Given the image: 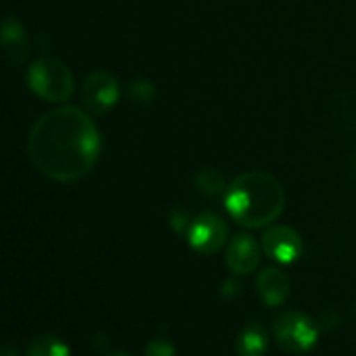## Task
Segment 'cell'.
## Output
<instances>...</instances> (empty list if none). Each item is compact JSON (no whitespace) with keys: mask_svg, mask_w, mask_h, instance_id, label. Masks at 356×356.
Returning a JSON list of instances; mask_svg holds the SVG:
<instances>
[{"mask_svg":"<svg viewBox=\"0 0 356 356\" xmlns=\"http://www.w3.org/2000/svg\"><path fill=\"white\" fill-rule=\"evenodd\" d=\"M28 356H72V350L57 335H40L28 346Z\"/></svg>","mask_w":356,"mask_h":356,"instance_id":"obj_12","label":"cell"},{"mask_svg":"<svg viewBox=\"0 0 356 356\" xmlns=\"http://www.w3.org/2000/svg\"><path fill=\"white\" fill-rule=\"evenodd\" d=\"M260 256H262V252H260L258 241L252 235H248V233H239L227 245L225 262H227V268L233 275L245 277V275H252L258 268Z\"/></svg>","mask_w":356,"mask_h":356,"instance_id":"obj_8","label":"cell"},{"mask_svg":"<svg viewBox=\"0 0 356 356\" xmlns=\"http://www.w3.org/2000/svg\"><path fill=\"white\" fill-rule=\"evenodd\" d=\"M231 218L245 229H264L285 210V191L268 172L250 170L239 174L225 197Z\"/></svg>","mask_w":356,"mask_h":356,"instance_id":"obj_2","label":"cell"},{"mask_svg":"<svg viewBox=\"0 0 356 356\" xmlns=\"http://www.w3.org/2000/svg\"><path fill=\"white\" fill-rule=\"evenodd\" d=\"M191 222H193V220H189V214H185L183 210H174V214L170 216V225H172V229H174L176 233L185 235V237H187V231H189Z\"/></svg>","mask_w":356,"mask_h":356,"instance_id":"obj_15","label":"cell"},{"mask_svg":"<svg viewBox=\"0 0 356 356\" xmlns=\"http://www.w3.org/2000/svg\"><path fill=\"white\" fill-rule=\"evenodd\" d=\"M120 99V82L107 70L90 72L80 88V103L82 109L90 115H105L115 107Z\"/></svg>","mask_w":356,"mask_h":356,"instance_id":"obj_5","label":"cell"},{"mask_svg":"<svg viewBox=\"0 0 356 356\" xmlns=\"http://www.w3.org/2000/svg\"><path fill=\"white\" fill-rule=\"evenodd\" d=\"M354 170H356V157H354Z\"/></svg>","mask_w":356,"mask_h":356,"instance_id":"obj_20","label":"cell"},{"mask_svg":"<svg viewBox=\"0 0 356 356\" xmlns=\"http://www.w3.org/2000/svg\"><path fill=\"white\" fill-rule=\"evenodd\" d=\"M227 239H229V227L214 212L200 214L187 231V241L191 250L204 256H212L220 252L227 245Z\"/></svg>","mask_w":356,"mask_h":356,"instance_id":"obj_6","label":"cell"},{"mask_svg":"<svg viewBox=\"0 0 356 356\" xmlns=\"http://www.w3.org/2000/svg\"><path fill=\"white\" fill-rule=\"evenodd\" d=\"M262 250L270 260L279 264H293L304 252V241L296 229L275 225L262 235Z\"/></svg>","mask_w":356,"mask_h":356,"instance_id":"obj_7","label":"cell"},{"mask_svg":"<svg viewBox=\"0 0 356 356\" xmlns=\"http://www.w3.org/2000/svg\"><path fill=\"white\" fill-rule=\"evenodd\" d=\"M0 51L13 65H22L30 53V38L26 26L17 17L0 19Z\"/></svg>","mask_w":356,"mask_h":356,"instance_id":"obj_9","label":"cell"},{"mask_svg":"<svg viewBox=\"0 0 356 356\" xmlns=\"http://www.w3.org/2000/svg\"><path fill=\"white\" fill-rule=\"evenodd\" d=\"M145 356H176V348L170 339H151L145 348Z\"/></svg>","mask_w":356,"mask_h":356,"instance_id":"obj_14","label":"cell"},{"mask_svg":"<svg viewBox=\"0 0 356 356\" xmlns=\"http://www.w3.org/2000/svg\"><path fill=\"white\" fill-rule=\"evenodd\" d=\"M0 356H17V350L11 346H0Z\"/></svg>","mask_w":356,"mask_h":356,"instance_id":"obj_18","label":"cell"},{"mask_svg":"<svg viewBox=\"0 0 356 356\" xmlns=\"http://www.w3.org/2000/svg\"><path fill=\"white\" fill-rule=\"evenodd\" d=\"M130 97L138 103H147L153 97V86L149 82H134L130 86Z\"/></svg>","mask_w":356,"mask_h":356,"instance_id":"obj_16","label":"cell"},{"mask_svg":"<svg viewBox=\"0 0 356 356\" xmlns=\"http://www.w3.org/2000/svg\"><path fill=\"white\" fill-rule=\"evenodd\" d=\"M235 350L239 356H264L268 350V331L262 323L252 321L235 337Z\"/></svg>","mask_w":356,"mask_h":356,"instance_id":"obj_11","label":"cell"},{"mask_svg":"<svg viewBox=\"0 0 356 356\" xmlns=\"http://www.w3.org/2000/svg\"><path fill=\"white\" fill-rule=\"evenodd\" d=\"M195 185L200 187L202 193L216 197L225 191V178L218 170L214 168H204L197 176H195Z\"/></svg>","mask_w":356,"mask_h":356,"instance_id":"obj_13","label":"cell"},{"mask_svg":"<svg viewBox=\"0 0 356 356\" xmlns=\"http://www.w3.org/2000/svg\"><path fill=\"white\" fill-rule=\"evenodd\" d=\"M220 291H222V296H225V298H235V296L241 291V287H239V283H237V281H233V279H231V281H227V283L220 287Z\"/></svg>","mask_w":356,"mask_h":356,"instance_id":"obj_17","label":"cell"},{"mask_svg":"<svg viewBox=\"0 0 356 356\" xmlns=\"http://www.w3.org/2000/svg\"><path fill=\"white\" fill-rule=\"evenodd\" d=\"M354 312H356V306H354Z\"/></svg>","mask_w":356,"mask_h":356,"instance_id":"obj_21","label":"cell"},{"mask_svg":"<svg viewBox=\"0 0 356 356\" xmlns=\"http://www.w3.org/2000/svg\"><path fill=\"white\" fill-rule=\"evenodd\" d=\"M273 337L281 350L289 354H306L316 346L321 325L302 310H283L273 321Z\"/></svg>","mask_w":356,"mask_h":356,"instance_id":"obj_4","label":"cell"},{"mask_svg":"<svg viewBox=\"0 0 356 356\" xmlns=\"http://www.w3.org/2000/svg\"><path fill=\"white\" fill-rule=\"evenodd\" d=\"M28 88L47 103H67L76 90L74 74L57 57L44 55L30 63L26 74Z\"/></svg>","mask_w":356,"mask_h":356,"instance_id":"obj_3","label":"cell"},{"mask_svg":"<svg viewBox=\"0 0 356 356\" xmlns=\"http://www.w3.org/2000/svg\"><path fill=\"white\" fill-rule=\"evenodd\" d=\"M256 291L266 306L277 308L285 304V300L289 298L291 283H289V277L279 266H266L264 270H260L256 279Z\"/></svg>","mask_w":356,"mask_h":356,"instance_id":"obj_10","label":"cell"},{"mask_svg":"<svg viewBox=\"0 0 356 356\" xmlns=\"http://www.w3.org/2000/svg\"><path fill=\"white\" fill-rule=\"evenodd\" d=\"M111 356H130V354H124V352H115V354H111Z\"/></svg>","mask_w":356,"mask_h":356,"instance_id":"obj_19","label":"cell"},{"mask_svg":"<svg viewBox=\"0 0 356 356\" xmlns=\"http://www.w3.org/2000/svg\"><path fill=\"white\" fill-rule=\"evenodd\" d=\"M28 155L51 181L74 183L95 168L101 155V132L82 107L61 105L34 122Z\"/></svg>","mask_w":356,"mask_h":356,"instance_id":"obj_1","label":"cell"}]
</instances>
